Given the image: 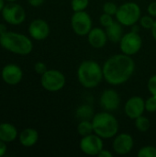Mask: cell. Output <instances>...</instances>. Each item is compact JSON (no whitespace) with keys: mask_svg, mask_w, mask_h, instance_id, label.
<instances>
[{"mask_svg":"<svg viewBox=\"0 0 156 157\" xmlns=\"http://www.w3.org/2000/svg\"><path fill=\"white\" fill-rule=\"evenodd\" d=\"M102 68L106 82L112 86H120L131 77L135 70V63L130 55L115 54L104 63Z\"/></svg>","mask_w":156,"mask_h":157,"instance_id":"cell-1","label":"cell"},{"mask_svg":"<svg viewBox=\"0 0 156 157\" xmlns=\"http://www.w3.org/2000/svg\"><path fill=\"white\" fill-rule=\"evenodd\" d=\"M0 45L5 50L18 55H28L33 50V42L29 37L14 31L0 34Z\"/></svg>","mask_w":156,"mask_h":157,"instance_id":"cell-2","label":"cell"},{"mask_svg":"<svg viewBox=\"0 0 156 157\" xmlns=\"http://www.w3.org/2000/svg\"><path fill=\"white\" fill-rule=\"evenodd\" d=\"M77 78L81 86L86 88L97 87L104 78L103 68L96 61H84L77 69Z\"/></svg>","mask_w":156,"mask_h":157,"instance_id":"cell-3","label":"cell"},{"mask_svg":"<svg viewBox=\"0 0 156 157\" xmlns=\"http://www.w3.org/2000/svg\"><path fill=\"white\" fill-rule=\"evenodd\" d=\"M92 124L94 133L102 139H110L115 137L120 129L118 120L108 111H103L94 115Z\"/></svg>","mask_w":156,"mask_h":157,"instance_id":"cell-4","label":"cell"},{"mask_svg":"<svg viewBox=\"0 0 156 157\" xmlns=\"http://www.w3.org/2000/svg\"><path fill=\"white\" fill-rule=\"evenodd\" d=\"M142 10L135 2H126L119 6L115 15L117 21L126 27L135 25L141 18Z\"/></svg>","mask_w":156,"mask_h":157,"instance_id":"cell-5","label":"cell"},{"mask_svg":"<svg viewBox=\"0 0 156 157\" xmlns=\"http://www.w3.org/2000/svg\"><path fill=\"white\" fill-rule=\"evenodd\" d=\"M66 79L64 75L55 69L47 70L40 77L41 86L49 92H58L63 88Z\"/></svg>","mask_w":156,"mask_h":157,"instance_id":"cell-6","label":"cell"},{"mask_svg":"<svg viewBox=\"0 0 156 157\" xmlns=\"http://www.w3.org/2000/svg\"><path fill=\"white\" fill-rule=\"evenodd\" d=\"M3 19L10 25H20L26 19V11L22 6L15 2L8 3L2 10Z\"/></svg>","mask_w":156,"mask_h":157,"instance_id":"cell-7","label":"cell"},{"mask_svg":"<svg viewBox=\"0 0 156 157\" xmlns=\"http://www.w3.org/2000/svg\"><path fill=\"white\" fill-rule=\"evenodd\" d=\"M143 40L137 31H131L124 34L120 41V47L122 53L132 56L138 53L142 48Z\"/></svg>","mask_w":156,"mask_h":157,"instance_id":"cell-8","label":"cell"},{"mask_svg":"<svg viewBox=\"0 0 156 157\" xmlns=\"http://www.w3.org/2000/svg\"><path fill=\"white\" fill-rule=\"evenodd\" d=\"M71 26L74 32L78 36H86L92 29V19L90 15L84 11L74 12L71 18Z\"/></svg>","mask_w":156,"mask_h":157,"instance_id":"cell-9","label":"cell"},{"mask_svg":"<svg viewBox=\"0 0 156 157\" xmlns=\"http://www.w3.org/2000/svg\"><path fill=\"white\" fill-rule=\"evenodd\" d=\"M79 147L81 151L87 155H97L98 153L104 148L103 139L96 133H91L82 137Z\"/></svg>","mask_w":156,"mask_h":157,"instance_id":"cell-10","label":"cell"},{"mask_svg":"<svg viewBox=\"0 0 156 157\" xmlns=\"http://www.w3.org/2000/svg\"><path fill=\"white\" fill-rule=\"evenodd\" d=\"M1 77L8 86H16L21 82L23 78V71L17 64L8 63L3 67L1 71Z\"/></svg>","mask_w":156,"mask_h":157,"instance_id":"cell-11","label":"cell"},{"mask_svg":"<svg viewBox=\"0 0 156 157\" xmlns=\"http://www.w3.org/2000/svg\"><path fill=\"white\" fill-rule=\"evenodd\" d=\"M144 110H145V101L142 97L139 96H133L130 98L124 106L125 114L131 120H135L138 117L142 116Z\"/></svg>","mask_w":156,"mask_h":157,"instance_id":"cell-12","label":"cell"},{"mask_svg":"<svg viewBox=\"0 0 156 157\" xmlns=\"http://www.w3.org/2000/svg\"><path fill=\"white\" fill-rule=\"evenodd\" d=\"M134 146V140L129 133H120L115 136L112 144L114 152L120 155H125L131 152Z\"/></svg>","mask_w":156,"mask_h":157,"instance_id":"cell-13","label":"cell"},{"mask_svg":"<svg viewBox=\"0 0 156 157\" xmlns=\"http://www.w3.org/2000/svg\"><path fill=\"white\" fill-rule=\"evenodd\" d=\"M29 33L33 40H43L50 35V26L41 18L34 19L29 26Z\"/></svg>","mask_w":156,"mask_h":157,"instance_id":"cell-14","label":"cell"},{"mask_svg":"<svg viewBox=\"0 0 156 157\" xmlns=\"http://www.w3.org/2000/svg\"><path fill=\"white\" fill-rule=\"evenodd\" d=\"M120 103V98L114 89H106L100 96L99 104L103 109L111 112L116 110Z\"/></svg>","mask_w":156,"mask_h":157,"instance_id":"cell-15","label":"cell"},{"mask_svg":"<svg viewBox=\"0 0 156 157\" xmlns=\"http://www.w3.org/2000/svg\"><path fill=\"white\" fill-rule=\"evenodd\" d=\"M87 40L93 48L101 49L106 45L108 39L106 30L104 31L101 28H94L87 34Z\"/></svg>","mask_w":156,"mask_h":157,"instance_id":"cell-16","label":"cell"},{"mask_svg":"<svg viewBox=\"0 0 156 157\" xmlns=\"http://www.w3.org/2000/svg\"><path fill=\"white\" fill-rule=\"evenodd\" d=\"M19 143L24 147H32L39 140V133L35 129L27 128L19 133Z\"/></svg>","mask_w":156,"mask_h":157,"instance_id":"cell-17","label":"cell"},{"mask_svg":"<svg viewBox=\"0 0 156 157\" xmlns=\"http://www.w3.org/2000/svg\"><path fill=\"white\" fill-rule=\"evenodd\" d=\"M17 128L7 122L0 123V140L5 143H12L17 137Z\"/></svg>","mask_w":156,"mask_h":157,"instance_id":"cell-18","label":"cell"},{"mask_svg":"<svg viewBox=\"0 0 156 157\" xmlns=\"http://www.w3.org/2000/svg\"><path fill=\"white\" fill-rule=\"evenodd\" d=\"M108 39L112 42H120L123 36L122 25L119 21H114L111 25L106 28Z\"/></svg>","mask_w":156,"mask_h":157,"instance_id":"cell-19","label":"cell"},{"mask_svg":"<svg viewBox=\"0 0 156 157\" xmlns=\"http://www.w3.org/2000/svg\"><path fill=\"white\" fill-rule=\"evenodd\" d=\"M75 114L76 117L81 121H85V120L90 121L94 117V110L90 105H82L76 109Z\"/></svg>","mask_w":156,"mask_h":157,"instance_id":"cell-20","label":"cell"},{"mask_svg":"<svg viewBox=\"0 0 156 157\" xmlns=\"http://www.w3.org/2000/svg\"><path fill=\"white\" fill-rule=\"evenodd\" d=\"M77 132L81 137L89 135L91 133L94 132V129H93V124H92V121H88V120H85V121H81L79 122V124L77 125Z\"/></svg>","mask_w":156,"mask_h":157,"instance_id":"cell-21","label":"cell"},{"mask_svg":"<svg viewBox=\"0 0 156 157\" xmlns=\"http://www.w3.org/2000/svg\"><path fill=\"white\" fill-rule=\"evenodd\" d=\"M135 121V127L141 132H145L150 129V121L148 118L144 117L143 115L138 117Z\"/></svg>","mask_w":156,"mask_h":157,"instance_id":"cell-22","label":"cell"},{"mask_svg":"<svg viewBox=\"0 0 156 157\" xmlns=\"http://www.w3.org/2000/svg\"><path fill=\"white\" fill-rule=\"evenodd\" d=\"M138 157H156V147L154 146H144L141 148L138 153H137Z\"/></svg>","mask_w":156,"mask_h":157,"instance_id":"cell-23","label":"cell"},{"mask_svg":"<svg viewBox=\"0 0 156 157\" xmlns=\"http://www.w3.org/2000/svg\"><path fill=\"white\" fill-rule=\"evenodd\" d=\"M89 5V0H72L71 7L74 12L84 11Z\"/></svg>","mask_w":156,"mask_h":157,"instance_id":"cell-24","label":"cell"},{"mask_svg":"<svg viewBox=\"0 0 156 157\" xmlns=\"http://www.w3.org/2000/svg\"><path fill=\"white\" fill-rule=\"evenodd\" d=\"M140 25L142 28L145 29H152L154 24V19L153 18L152 16H143V17H141L140 18Z\"/></svg>","mask_w":156,"mask_h":157,"instance_id":"cell-25","label":"cell"},{"mask_svg":"<svg viewBox=\"0 0 156 157\" xmlns=\"http://www.w3.org/2000/svg\"><path fill=\"white\" fill-rule=\"evenodd\" d=\"M119 6L114 2H106L103 5V12L111 16H115Z\"/></svg>","mask_w":156,"mask_h":157,"instance_id":"cell-26","label":"cell"},{"mask_svg":"<svg viewBox=\"0 0 156 157\" xmlns=\"http://www.w3.org/2000/svg\"><path fill=\"white\" fill-rule=\"evenodd\" d=\"M145 110L154 113L156 111V96L152 95L145 100Z\"/></svg>","mask_w":156,"mask_h":157,"instance_id":"cell-27","label":"cell"},{"mask_svg":"<svg viewBox=\"0 0 156 157\" xmlns=\"http://www.w3.org/2000/svg\"><path fill=\"white\" fill-rule=\"evenodd\" d=\"M99 22H100L101 26L107 28V27H108L109 25H111V24L114 22V20H113V17H112L111 15L103 13V14L100 16V17H99Z\"/></svg>","mask_w":156,"mask_h":157,"instance_id":"cell-28","label":"cell"},{"mask_svg":"<svg viewBox=\"0 0 156 157\" xmlns=\"http://www.w3.org/2000/svg\"><path fill=\"white\" fill-rule=\"evenodd\" d=\"M147 87L151 95L156 96V75H152L147 83Z\"/></svg>","mask_w":156,"mask_h":157,"instance_id":"cell-29","label":"cell"},{"mask_svg":"<svg viewBox=\"0 0 156 157\" xmlns=\"http://www.w3.org/2000/svg\"><path fill=\"white\" fill-rule=\"evenodd\" d=\"M34 70L37 74L39 75H43L48 69H47V66L44 63L42 62H37L35 64H34Z\"/></svg>","mask_w":156,"mask_h":157,"instance_id":"cell-30","label":"cell"},{"mask_svg":"<svg viewBox=\"0 0 156 157\" xmlns=\"http://www.w3.org/2000/svg\"><path fill=\"white\" fill-rule=\"evenodd\" d=\"M147 11H148V14L150 16H152L153 17H156V1L155 2H152L149 4L148 7H147Z\"/></svg>","mask_w":156,"mask_h":157,"instance_id":"cell-31","label":"cell"},{"mask_svg":"<svg viewBox=\"0 0 156 157\" xmlns=\"http://www.w3.org/2000/svg\"><path fill=\"white\" fill-rule=\"evenodd\" d=\"M6 143L3 142L0 140V157L4 156L6 153V150H7V147H6Z\"/></svg>","mask_w":156,"mask_h":157,"instance_id":"cell-32","label":"cell"},{"mask_svg":"<svg viewBox=\"0 0 156 157\" xmlns=\"http://www.w3.org/2000/svg\"><path fill=\"white\" fill-rule=\"evenodd\" d=\"M97 156L99 157H112L113 156V155L111 154V152H109L108 150H105L104 148L98 153V155H97Z\"/></svg>","mask_w":156,"mask_h":157,"instance_id":"cell-33","label":"cell"},{"mask_svg":"<svg viewBox=\"0 0 156 157\" xmlns=\"http://www.w3.org/2000/svg\"><path fill=\"white\" fill-rule=\"evenodd\" d=\"M43 2H44V0H28V3L31 6H34V7L41 6L43 4Z\"/></svg>","mask_w":156,"mask_h":157,"instance_id":"cell-34","label":"cell"},{"mask_svg":"<svg viewBox=\"0 0 156 157\" xmlns=\"http://www.w3.org/2000/svg\"><path fill=\"white\" fill-rule=\"evenodd\" d=\"M151 31H152V35H153V38H154V39L155 40V41H156V20L154 21V26H153V28H152Z\"/></svg>","mask_w":156,"mask_h":157,"instance_id":"cell-35","label":"cell"},{"mask_svg":"<svg viewBox=\"0 0 156 157\" xmlns=\"http://www.w3.org/2000/svg\"><path fill=\"white\" fill-rule=\"evenodd\" d=\"M6 26H5L4 24H0V34H2V33H4V32H6Z\"/></svg>","mask_w":156,"mask_h":157,"instance_id":"cell-36","label":"cell"},{"mask_svg":"<svg viewBox=\"0 0 156 157\" xmlns=\"http://www.w3.org/2000/svg\"><path fill=\"white\" fill-rule=\"evenodd\" d=\"M5 1L6 0H0V12H2V10H3V8L5 7Z\"/></svg>","mask_w":156,"mask_h":157,"instance_id":"cell-37","label":"cell"},{"mask_svg":"<svg viewBox=\"0 0 156 157\" xmlns=\"http://www.w3.org/2000/svg\"><path fill=\"white\" fill-rule=\"evenodd\" d=\"M6 2H8V3H11V2H16V1H17V0H6Z\"/></svg>","mask_w":156,"mask_h":157,"instance_id":"cell-38","label":"cell"}]
</instances>
